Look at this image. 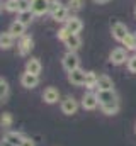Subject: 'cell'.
<instances>
[{
  "instance_id": "cell-1",
  "label": "cell",
  "mask_w": 136,
  "mask_h": 146,
  "mask_svg": "<svg viewBox=\"0 0 136 146\" xmlns=\"http://www.w3.org/2000/svg\"><path fill=\"white\" fill-rule=\"evenodd\" d=\"M61 65L67 72H71V70H77L80 68V58L75 51H67L61 58Z\"/></svg>"
},
{
  "instance_id": "cell-2",
  "label": "cell",
  "mask_w": 136,
  "mask_h": 146,
  "mask_svg": "<svg viewBox=\"0 0 136 146\" xmlns=\"http://www.w3.org/2000/svg\"><path fill=\"white\" fill-rule=\"evenodd\" d=\"M126 51H128L126 48H116V49H112L111 54H109V61H111L112 65H116V66H119V65H123V63H128L129 56H128Z\"/></svg>"
},
{
  "instance_id": "cell-3",
  "label": "cell",
  "mask_w": 136,
  "mask_h": 146,
  "mask_svg": "<svg viewBox=\"0 0 136 146\" xmlns=\"http://www.w3.org/2000/svg\"><path fill=\"white\" fill-rule=\"evenodd\" d=\"M80 106H82V104H78V100H77L75 97H67V99L61 100L60 109H61V112H63L65 115H73V114H77V110H78Z\"/></svg>"
},
{
  "instance_id": "cell-4",
  "label": "cell",
  "mask_w": 136,
  "mask_h": 146,
  "mask_svg": "<svg viewBox=\"0 0 136 146\" xmlns=\"http://www.w3.org/2000/svg\"><path fill=\"white\" fill-rule=\"evenodd\" d=\"M85 80H87V72H83L82 68H77V70L68 72V82L71 85H75V87L85 85Z\"/></svg>"
},
{
  "instance_id": "cell-5",
  "label": "cell",
  "mask_w": 136,
  "mask_h": 146,
  "mask_svg": "<svg viewBox=\"0 0 136 146\" xmlns=\"http://www.w3.org/2000/svg\"><path fill=\"white\" fill-rule=\"evenodd\" d=\"M111 34H112V37H114L116 41L123 42L124 37L129 34V31H128V26H126V24H123V22H114V24L111 26Z\"/></svg>"
},
{
  "instance_id": "cell-6",
  "label": "cell",
  "mask_w": 136,
  "mask_h": 146,
  "mask_svg": "<svg viewBox=\"0 0 136 146\" xmlns=\"http://www.w3.org/2000/svg\"><path fill=\"white\" fill-rule=\"evenodd\" d=\"M82 109H85V110H94V109H97V106H101L99 104V99H97V94H94L92 90L90 92H87L83 97H82Z\"/></svg>"
},
{
  "instance_id": "cell-7",
  "label": "cell",
  "mask_w": 136,
  "mask_h": 146,
  "mask_svg": "<svg viewBox=\"0 0 136 146\" xmlns=\"http://www.w3.org/2000/svg\"><path fill=\"white\" fill-rule=\"evenodd\" d=\"M34 48V41L31 36H22L19 39V44H17V49H19V54L21 56H27Z\"/></svg>"
},
{
  "instance_id": "cell-8",
  "label": "cell",
  "mask_w": 136,
  "mask_h": 146,
  "mask_svg": "<svg viewBox=\"0 0 136 146\" xmlns=\"http://www.w3.org/2000/svg\"><path fill=\"white\" fill-rule=\"evenodd\" d=\"M51 0H31V10L36 15H44L49 12Z\"/></svg>"
},
{
  "instance_id": "cell-9",
  "label": "cell",
  "mask_w": 136,
  "mask_h": 146,
  "mask_svg": "<svg viewBox=\"0 0 136 146\" xmlns=\"http://www.w3.org/2000/svg\"><path fill=\"white\" fill-rule=\"evenodd\" d=\"M97 99H99V104H101V106L119 100L116 90H99V92H97Z\"/></svg>"
},
{
  "instance_id": "cell-10",
  "label": "cell",
  "mask_w": 136,
  "mask_h": 146,
  "mask_svg": "<svg viewBox=\"0 0 136 146\" xmlns=\"http://www.w3.org/2000/svg\"><path fill=\"white\" fill-rule=\"evenodd\" d=\"M21 85L24 88H34V87L39 85V76L33 75V73H29V72H24L21 75Z\"/></svg>"
},
{
  "instance_id": "cell-11",
  "label": "cell",
  "mask_w": 136,
  "mask_h": 146,
  "mask_svg": "<svg viewBox=\"0 0 136 146\" xmlns=\"http://www.w3.org/2000/svg\"><path fill=\"white\" fill-rule=\"evenodd\" d=\"M43 100L46 102V104H56L58 100H60V90L58 88H55V87H48L44 92H43Z\"/></svg>"
},
{
  "instance_id": "cell-12",
  "label": "cell",
  "mask_w": 136,
  "mask_h": 146,
  "mask_svg": "<svg viewBox=\"0 0 136 146\" xmlns=\"http://www.w3.org/2000/svg\"><path fill=\"white\" fill-rule=\"evenodd\" d=\"M65 27H67L71 34H78V33L83 29V22H82L78 17L71 15V17H68V21L65 22Z\"/></svg>"
},
{
  "instance_id": "cell-13",
  "label": "cell",
  "mask_w": 136,
  "mask_h": 146,
  "mask_svg": "<svg viewBox=\"0 0 136 146\" xmlns=\"http://www.w3.org/2000/svg\"><path fill=\"white\" fill-rule=\"evenodd\" d=\"M68 14H70L68 5H63V3H61V5H60V7L51 14V19H53V21H56V22H67L68 17H70Z\"/></svg>"
},
{
  "instance_id": "cell-14",
  "label": "cell",
  "mask_w": 136,
  "mask_h": 146,
  "mask_svg": "<svg viewBox=\"0 0 136 146\" xmlns=\"http://www.w3.org/2000/svg\"><path fill=\"white\" fill-rule=\"evenodd\" d=\"M26 24H22V22H19V21H14L12 24H10V27H9V33L12 34L14 37H21L22 36H26Z\"/></svg>"
},
{
  "instance_id": "cell-15",
  "label": "cell",
  "mask_w": 136,
  "mask_h": 146,
  "mask_svg": "<svg viewBox=\"0 0 136 146\" xmlns=\"http://www.w3.org/2000/svg\"><path fill=\"white\" fill-rule=\"evenodd\" d=\"M43 70V65H41V61L37 60V58H29L27 61H26V72L33 73V75H37L39 76V73Z\"/></svg>"
},
{
  "instance_id": "cell-16",
  "label": "cell",
  "mask_w": 136,
  "mask_h": 146,
  "mask_svg": "<svg viewBox=\"0 0 136 146\" xmlns=\"http://www.w3.org/2000/svg\"><path fill=\"white\" fill-rule=\"evenodd\" d=\"M99 90H114V82L111 76L107 75H101L97 80V92Z\"/></svg>"
},
{
  "instance_id": "cell-17",
  "label": "cell",
  "mask_w": 136,
  "mask_h": 146,
  "mask_svg": "<svg viewBox=\"0 0 136 146\" xmlns=\"http://www.w3.org/2000/svg\"><path fill=\"white\" fill-rule=\"evenodd\" d=\"M65 46L68 48V51H75L77 53V49L82 46V39L78 34H70L67 37V41H65Z\"/></svg>"
},
{
  "instance_id": "cell-18",
  "label": "cell",
  "mask_w": 136,
  "mask_h": 146,
  "mask_svg": "<svg viewBox=\"0 0 136 146\" xmlns=\"http://www.w3.org/2000/svg\"><path fill=\"white\" fill-rule=\"evenodd\" d=\"M3 139L9 141V143H12V145H15V146H21V143L24 141V136H22V133H19V131H9V133L3 136Z\"/></svg>"
},
{
  "instance_id": "cell-19",
  "label": "cell",
  "mask_w": 136,
  "mask_h": 146,
  "mask_svg": "<svg viewBox=\"0 0 136 146\" xmlns=\"http://www.w3.org/2000/svg\"><path fill=\"white\" fill-rule=\"evenodd\" d=\"M14 41H15V37L12 36L9 31H5V33L0 34V48L2 49H10L14 46Z\"/></svg>"
},
{
  "instance_id": "cell-20",
  "label": "cell",
  "mask_w": 136,
  "mask_h": 146,
  "mask_svg": "<svg viewBox=\"0 0 136 146\" xmlns=\"http://www.w3.org/2000/svg\"><path fill=\"white\" fill-rule=\"evenodd\" d=\"M34 17H36V14H34L33 10L29 9V10H22V12H17V19H15V21H19V22H22V24L29 26V24H31V22L34 21Z\"/></svg>"
},
{
  "instance_id": "cell-21",
  "label": "cell",
  "mask_w": 136,
  "mask_h": 146,
  "mask_svg": "<svg viewBox=\"0 0 136 146\" xmlns=\"http://www.w3.org/2000/svg\"><path fill=\"white\" fill-rule=\"evenodd\" d=\"M9 92H10L9 82L2 76V78H0V100H2V104H5V102L9 100Z\"/></svg>"
},
{
  "instance_id": "cell-22",
  "label": "cell",
  "mask_w": 136,
  "mask_h": 146,
  "mask_svg": "<svg viewBox=\"0 0 136 146\" xmlns=\"http://www.w3.org/2000/svg\"><path fill=\"white\" fill-rule=\"evenodd\" d=\"M101 110L105 115H114V114H117V112H119V100L111 102V104H104V106H101Z\"/></svg>"
},
{
  "instance_id": "cell-23",
  "label": "cell",
  "mask_w": 136,
  "mask_h": 146,
  "mask_svg": "<svg viewBox=\"0 0 136 146\" xmlns=\"http://www.w3.org/2000/svg\"><path fill=\"white\" fill-rule=\"evenodd\" d=\"M97 80H99V76L95 75V72H87L85 87H87L89 90H97Z\"/></svg>"
},
{
  "instance_id": "cell-24",
  "label": "cell",
  "mask_w": 136,
  "mask_h": 146,
  "mask_svg": "<svg viewBox=\"0 0 136 146\" xmlns=\"http://www.w3.org/2000/svg\"><path fill=\"white\" fill-rule=\"evenodd\" d=\"M123 46H124L128 51H136V34L129 33L128 36L124 37V41H123Z\"/></svg>"
},
{
  "instance_id": "cell-25",
  "label": "cell",
  "mask_w": 136,
  "mask_h": 146,
  "mask_svg": "<svg viewBox=\"0 0 136 146\" xmlns=\"http://www.w3.org/2000/svg\"><path fill=\"white\" fill-rule=\"evenodd\" d=\"M12 122H14L12 114H10V112H3V114H2V119H0L2 127H10V126H12Z\"/></svg>"
},
{
  "instance_id": "cell-26",
  "label": "cell",
  "mask_w": 136,
  "mask_h": 146,
  "mask_svg": "<svg viewBox=\"0 0 136 146\" xmlns=\"http://www.w3.org/2000/svg\"><path fill=\"white\" fill-rule=\"evenodd\" d=\"M67 5L71 12H78V10H82V7H83V0H68Z\"/></svg>"
},
{
  "instance_id": "cell-27",
  "label": "cell",
  "mask_w": 136,
  "mask_h": 146,
  "mask_svg": "<svg viewBox=\"0 0 136 146\" xmlns=\"http://www.w3.org/2000/svg\"><path fill=\"white\" fill-rule=\"evenodd\" d=\"M3 9H5L7 12H19V5H17L15 0H7V2L3 3Z\"/></svg>"
},
{
  "instance_id": "cell-28",
  "label": "cell",
  "mask_w": 136,
  "mask_h": 146,
  "mask_svg": "<svg viewBox=\"0 0 136 146\" xmlns=\"http://www.w3.org/2000/svg\"><path fill=\"white\" fill-rule=\"evenodd\" d=\"M126 66H128V72H129V73H136V54H135V56H129V60H128Z\"/></svg>"
},
{
  "instance_id": "cell-29",
  "label": "cell",
  "mask_w": 136,
  "mask_h": 146,
  "mask_svg": "<svg viewBox=\"0 0 136 146\" xmlns=\"http://www.w3.org/2000/svg\"><path fill=\"white\" fill-rule=\"evenodd\" d=\"M17 5H19V12L29 10L31 9V0H17Z\"/></svg>"
},
{
  "instance_id": "cell-30",
  "label": "cell",
  "mask_w": 136,
  "mask_h": 146,
  "mask_svg": "<svg viewBox=\"0 0 136 146\" xmlns=\"http://www.w3.org/2000/svg\"><path fill=\"white\" fill-rule=\"evenodd\" d=\"M70 34H71V33H70V31H68L67 27H65V26H63V27H61V29H60V31H58V39H60V41H63V42H65V41H67V37L70 36Z\"/></svg>"
},
{
  "instance_id": "cell-31",
  "label": "cell",
  "mask_w": 136,
  "mask_h": 146,
  "mask_svg": "<svg viewBox=\"0 0 136 146\" xmlns=\"http://www.w3.org/2000/svg\"><path fill=\"white\" fill-rule=\"evenodd\" d=\"M60 5H61V2H60V0H51V3H49V12H48V14L51 15V14H53Z\"/></svg>"
},
{
  "instance_id": "cell-32",
  "label": "cell",
  "mask_w": 136,
  "mask_h": 146,
  "mask_svg": "<svg viewBox=\"0 0 136 146\" xmlns=\"http://www.w3.org/2000/svg\"><path fill=\"white\" fill-rule=\"evenodd\" d=\"M21 146H36V143H34V139H31V138H24V141L21 143Z\"/></svg>"
},
{
  "instance_id": "cell-33",
  "label": "cell",
  "mask_w": 136,
  "mask_h": 146,
  "mask_svg": "<svg viewBox=\"0 0 136 146\" xmlns=\"http://www.w3.org/2000/svg\"><path fill=\"white\" fill-rule=\"evenodd\" d=\"M0 146H15V145H12V143H9V141L2 139V145H0Z\"/></svg>"
},
{
  "instance_id": "cell-34",
  "label": "cell",
  "mask_w": 136,
  "mask_h": 146,
  "mask_svg": "<svg viewBox=\"0 0 136 146\" xmlns=\"http://www.w3.org/2000/svg\"><path fill=\"white\" fill-rule=\"evenodd\" d=\"M95 3H99V5H102V3H107V2H111V0H94Z\"/></svg>"
},
{
  "instance_id": "cell-35",
  "label": "cell",
  "mask_w": 136,
  "mask_h": 146,
  "mask_svg": "<svg viewBox=\"0 0 136 146\" xmlns=\"http://www.w3.org/2000/svg\"><path fill=\"white\" fill-rule=\"evenodd\" d=\"M135 19H136V5H135Z\"/></svg>"
},
{
  "instance_id": "cell-36",
  "label": "cell",
  "mask_w": 136,
  "mask_h": 146,
  "mask_svg": "<svg viewBox=\"0 0 136 146\" xmlns=\"http://www.w3.org/2000/svg\"><path fill=\"white\" fill-rule=\"evenodd\" d=\"M135 133H136V126H135Z\"/></svg>"
},
{
  "instance_id": "cell-37",
  "label": "cell",
  "mask_w": 136,
  "mask_h": 146,
  "mask_svg": "<svg viewBox=\"0 0 136 146\" xmlns=\"http://www.w3.org/2000/svg\"><path fill=\"white\" fill-rule=\"evenodd\" d=\"M15 2H17V0H15Z\"/></svg>"
}]
</instances>
